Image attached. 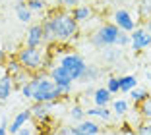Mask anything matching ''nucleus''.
Instances as JSON below:
<instances>
[{
  "label": "nucleus",
  "mask_w": 151,
  "mask_h": 135,
  "mask_svg": "<svg viewBox=\"0 0 151 135\" xmlns=\"http://www.w3.org/2000/svg\"><path fill=\"white\" fill-rule=\"evenodd\" d=\"M47 21L54 33V41L60 44L72 43L80 33V23L72 18L70 10H54L47 16Z\"/></svg>",
  "instance_id": "f257e3e1"
},
{
  "label": "nucleus",
  "mask_w": 151,
  "mask_h": 135,
  "mask_svg": "<svg viewBox=\"0 0 151 135\" xmlns=\"http://www.w3.org/2000/svg\"><path fill=\"white\" fill-rule=\"evenodd\" d=\"M35 79V91H33V102H60L64 99L62 91L54 85V81L49 77L47 71L33 75Z\"/></svg>",
  "instance_id": "f03ea898"
},
{
  "label": "nucleus",
  "mask_w": 151,
  "mask_h": 135,
  "mask_svg": "<svg viewBox=\"0 0 151 135\" xmlns=\"http://www.w3.org/2000/svg\"><path fill=\"white\" fill-rule=\"evenodd\" d=\"M18 62L22 64L23 70H27L29 74H41V71H47V64L50 60H47L41 48H29V46H22L16 54Z\"/></svg>",
  "instance_id": "7ed1b4c3"
},
{
  "label": "nucleus",
  "mask_w": 151,
  "mask_h": 135,
  "mask_svg": "<svg viewBox=\"0 0 151 135\" xmlns=\"http://www.w3.org/2000/svg\"><path fill=\"white\" fill-rule=\"evenodd\" d=\"M120 35V29L114 25L112 21H105L97 27V29L91 33L89 37V43L93 44L95 48H109V46H114L116 43V37Z\"/></svg>",
  "instance_id": "20e7f679"
},
{
  "label": "nucleus",
  "mask_w": 151,
  "mask_h": 135,
  "mask_svg": "<svg viewBox=\"0 0 151 135\" xmlns=\"http://www.w3.org/2000/svg\"><path fill=\"white\" fill-rule=\"evenodd\" d=\"M58 66H62L64 70L72 75L74 81H80L81 75H83L85 70H87V64H85L83 56L78 54V52H66V54H62V56L58 58Z\"/></svg>",
  "instance_id": "39448f33"
},
{
  "label": "nucleus",
  "mask_w": 151,
  "mask_h": 135,
  "mask_svg": "<svg viewBox=\"0 0 151 135\" xmlns=\"http://www.w3.org/2000/svg\"><path fill=\"white\" fill-rule=\"evenodd\" d=\"M49 77L54 81V85H56L60 91H62V95H64V99H66L68 95H72V87H74V79H72V75L68 74L66 70H64L62 66H58V64H54L52 68H50L49 71Z\"/></svg>",
  "instance_id": "423d86ee"
},
{
  "label": "nucleus",
  "mask_w": 151,
  "mask_h": 135,
  "mask_svg": "<svg viewBox=\"0 0 151 135\" xmlns=\"http://www.w3.org/2000/svg\"><path fill=\"white\" fill-rule=\"evenodd\" d=\"M112 23H114L120 31H124V33H132V31L138 27V21L134 19V16L126 8H116L114 12H112Z\"/></svg>",
  "instance_id": "0eeeda50"
},
{
  "label": "nucleus",
  "mask_w": 151,
  "mask_h": 135,
  "mask_svg": "<svg viewBox=\"0 0 151 135\" xmlns=\"http://www.w3.org/2000/svg\"><path fill=\"white\" fill-rule=\"evenodd\" d=\"M130 46L134 48V52H143L145 48L151 46V33L145 27H136L130 33Z\"/></svg>",
  "instance_id": "6e6552de"
},
{
  "label": "nucleus",
  "mask_w": 151,
  "mask_h": 135,
  "mask_svg": "<svg viewBox=\"0 0 151 135\" xmlns=\"http://www.w3.org/2000/svg\"><path fill=\"white\" fill-rule=\"evenodd\" d=\"M45 44V37H43V25L41 23H31L27 27L25 39H23V46L29 48H39Z\"/></svg>",
  "instance_id": "1a4fd4ad"
},
{
  "label": "nucleus",
  "mask_w": 151,
  "mask_h": 135,
  "mask_svg": "<svg viewBox=\"0 0 151 135\" xmlns=\"http://www.w3.org/2000/svg\"><path fill=\"white\" fill-rule=\"evenodd\" d=\"M72 133H83V135H101L103 129L101 126H99L95 120H89V118H85L83 122L76 124V126H72Z\"/></svg>",
  "instance_id": "9d476101"
},
{
  "label": "nucleus",
  "mask_w": 151,
  "mask_h": 135,
  "mask_svg": "<svg viewBox=\"0 0 151 135\" xmlns=\"http://www.w3.org/2000/svg\"><path fill=\"white\" fill-rule=\"evenodd\" d=\"M29 120H33L31 110H29V108H25V110H22V112H18L16 116H14L12 124L8 126V133H10V135H16L19 129H22V127L27 126V122H29Z\"/></svg>",
  "instance_id": "9b49d317"
},
{
  "label": "nucleus",
  "mask_w": 151,
  "mask_h": 135,
  "mask_svg": "<svg viewBox=\"0 0 151 135\" xmlns=\"http://www.w3.org/2000/svg\"><path fill=\"white\" fill-rule=\"evenodd\" d=\"M56 104H60V102H33L31 108H29L33 120H35V122H41V120H45L47 116H50V110Z\"/></svg>",
  "instance_id": "f8f14e48"
},
{
  "label": "nucleus",
  "mask_w": 151,
  "mask_h": 135,
  "mask_svg": "<svg viewBox=\"0 0 151 135\" xmlns=\"http://www.w3.org/2000/svg\"><path fill=\"white\" fill-rule=\"evenodd\" d=\"M85 118H89V120H101L105 124H111L112 110L101 108V106H89V108H85Z\"/></svg>",
  "instance_id": "ddd939ff"
},
{
  "label": "nucleus",
  "mask_w": 151,
  "mask_h": 135,
  "mask_svg": "<svg viewBox=\"0 0 151 135\" xmlns=\"http://www.w3.org/2000/svg\"><path fill=\"white\" fill-rule=\"evenodd\" d=\"M91 99H93V104L95 106H101V108H109L112 102V95L107 91V87H99L93 91V95H91Z\"/></svg>",
  "instance_id": "4468645a"
},
{
  "label": "nucleus",
  "mask_w": 151,
  "mask_h": 135,
  "mask_svg": "<svg viewBox=\"0 0 151 135\" xmlns=\"http://www.w3.org/2000/svg\"><path fill=\"white\" fill-rule=\"evenodd\" d=\"M70 14L78 23H83V21H89V19L93 18V8L89 4H80V6H76V8H72Z\"/></svg>",
  "instance_id": "2eb2a0df"
},
{
  "label": "nucleus",
  "mask_w": 151,
  "mask_h": 135,
  "mask_svg": "<svg viewBox=\"0 0 151 135\" xmlns=\"http://www.w3.org/2000/svg\"><path fill=\"white\" fill-rule=\"evenodd\" d=\"M14 89H16V87H14L12 75H8V74L0 75V100H8L10 96H12Z\"/></svg>",
  "instance_id": "dca6fc26"
},
{
  "label": "nucleus",
  "mask_w": 151,
  "mask_h": 135,
  "mask_svg": "<svg viewBox=\"0 0 151 135\" xmlns=\"http://www.w3.org/2000/svg\"><path fill=\"white\" fill-rule=\"evenodd\" d=\"M14 10H16V16H18V19H19L22 23H31L33 12L27 8V4L23 2V0H18V2L14 4Z\"/></svg>",
  "instance_id": "f3484780"
},
{
  "label": "nucleus",
  "mask_w": 151,
  "mask_h": 135,
  "mask_svg": "<svg viewBox=\"0 0 151 135\" xmlns=\"http://www.w3.org/2000/svg\"><path fill=\"white\" fill-rule=\"evenodd\" d=\"M111 110H112V116L116 118H124L128 114V100L126 99H112L111 102Z\"/></svg>",
  "instance_id": "a211bd4d"
},
{
  "label": "nucleus",
  "mask_w": 151,
  "mask_h": 135,
  "mask_svg": "<svg viewBox=\"0 0 151 135\" xmlns=\"http://www.w3.org/2000/svg\"><path fill=\"white\" fill-rule=\"evenodd\" d=\"M136 87H138V77H136V75H132V74L120 75V93L128 95V93Z\"/></svg>",
  "instance_id": "6ab92c4d"
},
{
  "label": "nucleus",
  "mask_w": 151,
  "mask_h": 135,
  "mask_svg": "<svg viewBox=\"0 0 151 135\" xmlns=\"http://www.w3.org/2000/svg\"><path fill=\"white\" fill-rule=\"evenodd\" d=\"M128 95H130V100H132L134 104H136V108H138L143 100H147L151 96V93L147 91V89H143V87H136V89H132Z\"/></svg>",
  "instance_id": "aec40b11"
},
{
  "label": "nucleus",
  "mask_w": 151,
  "mask_h": 135,
  "mask_svg": "<svg viewBox=\"0 0 151 135\" xmlns=\"http://www.w3.org/2000/svg\"><path fill=\"white\" fill-rule=\"evenodd\" d=\"M120 58H122V48H118V46H109L103 50V60L107 64H114Z\"/></svg>",
  "instance_id": "412c9836"
},
{
  "label": "nucleus",
  "mask_w": 151,
  "mask_h": 135,
  "mask_svg": "<svg viewBox=\"0 0 151 135\" xmlns=\"http://www.w3.org/2000/svg\"><path fill=\"white\" fill-rule=\"evenodd\" d=\"M136 14L142 21H147L151 18V0H139L138 8H136Z\"/></svg>",
  "instance_id": "4be33fe9"
},
{
  "label": "nucleus",
  "mask_w": 151,
  "mask_h": 135,
  "mask_svg": "<svg viewBox=\"0 0 151 135\" xmlns=\"http://www.w3.org/2000/svg\"><path fill=\"white\" fill-rule=\"evenodd\" d=\"M22 71H23V68H22V64L18 62V58H8V62H6V66H4V74L16 77V75L22 74Z\"/></svg>",
  "instance_id": "5701e85b"
},
{
  "label": "nucleus",
  "mask_w": 151,
  "mask_h": 135,
  "mask_svg": "<svg viewBox=\"0 0 151 135\" xmlns=\"http://www.w3.org/2000/svg\"><path fill=\"white\" fill-rule=\"evenodd\" d=\"M138 116L143 122H151V96L138 106Z\"/></svg>",
  "instance_id": "b1692460"
},
{
  "label": "nucleus",
  "mask_w": 151,
  "mask_h": 135,
  "mask_svg": "<svg viewBox=\"0 0 151 135\" xmlns=\"http://www.w3.org/2000/svg\"><path fill=\"white\" fill-rule=\"evenodd\" d=\"M70 118L74 120L76 124H80L85 120V108L80 104V102H76L74 106H70Z\"/></svg>",
  "instance_id": "393cba45"
},
{
  "label": "nucleus",
  "mask_w": 151,
  "mask_h": 135,
  "mask_svg": "<svg viewBox=\"0 0 151 135\" xmlns=\"http://www.w3.org/2000/svg\"><path fill=\"white\" fill-rule=\"evenodd\" d=\"M99 74H101V70H99L97 66H93V64H87V70H85V74L81 75V79L80 81H95V79L99 77Z\"/></svg>",
  "instance_id": "a878e982"
},
{
  "label": "nucleus",
  "mask_w": 151,
  "mask_h": 135,
  "mask_svg": "<svg viewBox=\"0 0 151 135\" xmlns=\"http://www.w3.org/2000/svg\"><path fill=\"white\" fill-rule=\"evenodd\" d=\"M107 91L111 93V95H116V93H120V77H116V75H109L107 77Z\"/></svg>",
  "instance_id": "bb28decb"
},
{
  "label": "nucleus",
  "mask_w": 151,
  "mask_h": 135,
  "mask_svg": "<svg viewBox=\"0 0 151 135\" xmlns=\"http://www.w3.org/2000/svg\"><path fill=\"white\" fill-rule=\"evenodd\" d=\"M25 4L33 14L35 12H45V10H47V0H25Z\"/></svg>",
  "instance_id": "cd10ccee"
},
{
  "label": "nucleus",
  "mask_w": 151,
  "mask_h": 135,
  "mask_svg": "<svg viewBox=\"0 0 151 135\" xmlns=\"http://www.w3.org/2000/svg\"><path fill=\"white\" fill-rule=\"evenodd\" d=\"M56 4L64 10H72V8H76V6H80V4H85V0H56Z\"/></svg>",
  "instance_id": "c85d7f7f"
},
{
  "label": "nucleus",
  "mask_w": 151,
  "mask_h": 135,
  "mask_svg": "<svg viewBox=\"0 0 151 135\" xmlns=\"http://www.w3.org/2000/svg\"><path fill=\"white\" fill-rule=\"evenodd\" d=\"M114 46H118V48H126V46H130V33H124V31H120V35L116 37Z\"/></svg>",
  "instance_id": "c756f323"
},
{
  "label": "nucleus",
  "mask_w": 151,
  "mask_h": 135,
  "mask_svg": "<svg viewBox=\"0 0 151 135\" xmlns=\"http://www.w3.org/2000/svg\"><path fill=\"white\" fill-rule=\"evenodd\" d=\"M136 131H138V135H151V122H139L138 126H136Z\"/></svg>",
  "instance_id": "7c9ffc66"
},
{
  "label": "nucleus",
  "mask_w": 151,
  "mask_h": 135,
  "mask_svg": "<svg viewBox=\"0 0 151 135\" xmlns=\"http://www.w3.org/2000/svg\"><path fill=\"white\" fill-rule=\"evenodd\" d=\"M118 131H120V135H138V131L134 129L130 124H122V127H120Z\"/></svg>",
  "instance_id": "2f4dec72"
},
{
  "label": "nucleus",
  "mask_w": 151,
  "mask_h": 135,
  "mask_svg": "<svg viewBox=\"0 0 151 135\" xmlns=\"http://www.w3.org/2000/svg\"><path fill=\"white\" fill-rule=\"evenodd\" d=\"M8 118H2V122H0V135H10L8 133Z\"/></svg>",
  "instance_id": "473e14b6"
},
{
  "label": "nucleus",
  "mask_w": 151,
  "mask_h": 135,
  "mask_svg": "<svg viewBox=\"0 0 151 135\" xmlns=\"http://www.w3.org/2000/svg\"><path fill=\"white\" fill-rule=\"evenodd\" d=\"M56 135H72V126H62L58 127V133Z\"/></svg>",
  "instance_id": "72a5a7b5"
},
{
  "label": "nucleus",
  "mask_w": 151,
  "mask_h": 135,
  "mask_svg": "<svg viewBox=\"0 0 151 135\" xmlns=\"http://www.w3.org/2000/svg\"><path fill=\"white\" fill-rule=\"evenodd\" d=\"M6 62H8V54H6L4 48H0V68H4Z\"/></svg>",
  "instance_id": "f704fd0d"
},
{
  "label": "nucleus",
  "mask_w": 151,
  "mask_h": 135,
  "mask_svg": "<svg viewBox=\"0 0 151 135\" xmlns=\"http://www.w3.org/2000/svg\"><path fill=\"white\" fill-rule=\"evenodd\" d=\"M16 135H33V129H31V127H27V126H25V127H22V129H19Z\"/></svg>",
  "instance_id": "c9c22d12"
},
{
  "label": "nucleus",
  "mask_w": 151,
  "mask_h": 135,
  "mask_svg": "<svg viewBox=\"0 0 151 135\" xmlns=\"http://www.w3.org/2000/svg\"><path fill=\"white\" fill-rule=\"evenodd\" d=\"M101 135H120L118 129H107V131H103Z\"/></svg>",
  "instance_id": "e433bc0d"
},
{
  "label": "nucleus",
  "mask_w": 151,
  "mask_h": 135,
  "mask_svg": "<svg viewBox=\"0 0 151 135\" xmlns=\"http://www.w3.org/2000/svg\"><path fill=\"white\" fill-rule=\"evenodd\" d=\"M143 27H145V29H147V31L151 33V18L147 19V21H143Z\"/></svg>",
  "instance_id": "4c0bfd02"
},
{
  "label": "nucleus",
  "mask_w": 151,
  "mask_h": 135,
  "mask_svg": "<svg viewBox=\"0 0 151 135\" xmlns=\"http://www.w3.org/2000/svg\"><path fill=\"white\" fill-rule=\"evenodd\" d=\"M147 79H149V81H151V71H147Z\"/></svg>",
  "instance_id": "58836bf2"
},
{
  "label": "nucleus",
  "mask_w": 151,
  "mask_h": 135,
  "mask_svg": "<svg viewBox=\"0 0 151 135\" xmlns=\"http://www.w3.org/2000/svg\"><path fill=\"white\" fill-rule=\"evenodd\" d=\"M43 135H56V133H43Z\"/></svg>",
  "instance_id": "ea45409f"
},
{
  "label": "nucleus",
  "mask_w": 151,
  "mask_h": 135,
  "mask_svg": "<svg viewBox=\"0 0 151 135\" xmlns=\"http://www.w3.org/2000/svg\"><path fill=\"white\" fill-rule=\"evenodd\" d=\"M72 135H83V133H72Z\"/></svg>",
  "instance_id": "a19ab883"
},
{
  "label": "nucleus",
  "mask_w": 151,
  "mask_h": 135,
  "mask_svg": "<svg viewBox=\"0 0 151 135\" xmlns=\"http://www.w3.org/2000/svg\"><path fill=\"white\" fill-rule=\"evenodd\" d=\"M23 2H25V0H23Z\"/></svg>",
  "instance_id": "79ce46f5"
},
{
  "label": "nucleus",
  "mask_w": 151,
  "mask_h": 135,
  "mask_svg": "<svg viewBox=\"0 0 151 135\" xmlns=\"http://www.w3.org/2000/svg\"><path fill=\"white\" fill-rule=\"evenodd\" d=\"M0 75H2V74H0Z\"/></svg>",
  "instance_id": "37998d69"
}]
</instances>
